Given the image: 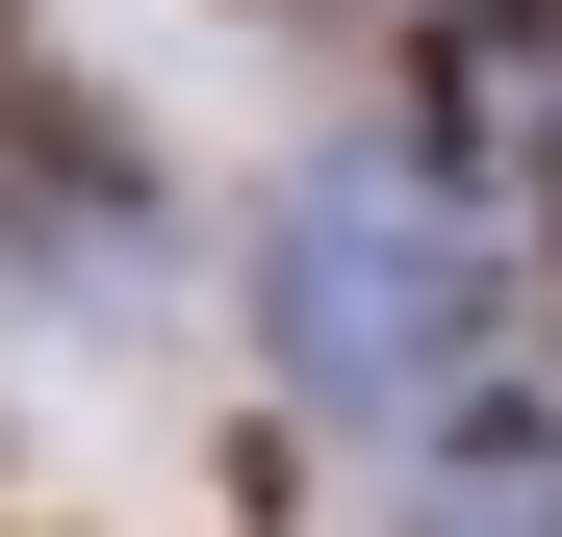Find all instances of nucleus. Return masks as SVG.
<instances>
[{
    "instance_id": "1",
    "label": "nucleus",
    "mask_w": 562,
    "mask_h": 537,
    "mask_svg": "<svg viewBox=\"0 0 562 537\" xmlns=\"http://www.w3.org/2000/svg\"><path fill=\"white\" fill-rule=\"evenodd\" d=\"M281 358H307L333 410H435L460 358H486V231H460V179H409V154H333L307 205H281Z\"/></svg>"
}]
</instances>
